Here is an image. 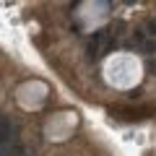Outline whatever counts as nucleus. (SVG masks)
Segmentation results:
<instances>
[{"instance_id":"1","label":"nucleus","mask_w":156,"mask_h":156,"mask_svg":"<svg viewBox=\"0 0 156 156\" xmlns=\"http://www.w3.org/2000/svg\"><path fill=\"white\" fill-rule=\"evenodd\" d=\"M104 76L115 89H133L140 81V60L128 52L112 55L104 65Z\"/></svg>"},{"instance_id":"3","label":"nucleus","mask_w":156,"mask_h":156,"mask_svg":"<svg viewBox=\"0 0 156 156\" xmlns=\"http://www.w3.org/2000/svg\"><path fill=\"white\" fill-rule=\"evenodd\" d=\"M151 29H154V31H151V34H156V21H154V23H151Z\"/></svg>"},{"instance_id":"2","label":"nucleus","mask_w":156,"mask_h":156,"mask_svg":"<svg viewBox=\"0 0 156 156\" xmlns=\"http://www.w3.org/2000/svg\"><path fill=\"white\" fill-rule=\"evenodd\" d=\"M73 128H76V115H70V112H60V115H55L47 122V135L55 140H62L68 138V135L73 133Z\"/></svg>"}]
</instances>
